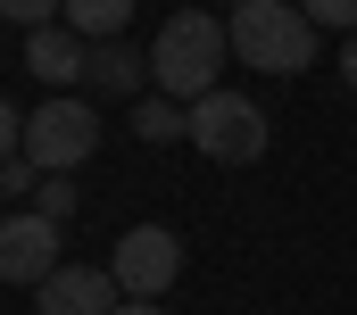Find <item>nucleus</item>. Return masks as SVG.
<instances>
[{
  "mask_svg": "<svg viewBox=\"0 0 357 315\" xmlns=\"http://www.w3.org/2000/svg\"><path fill=\"white\" fill-rule=\"evenodd\" d=\"M324 25L299 8V0H241L233 17H225V42H233V59H250V67H266V75H307L316 67V42Z\"/></svg>",
  "mask_w": 357,
  "mask_h": 315,
  "instance_id": "nucleus-1",
  "label": "nucleus"
},
{
  "mask_svg": "<svg viewBox=\"0 0 357 315\" xmlns=\"http://www.w3.org/2000/svg\"><path fill=\"white\" fill-rule=\"evenodd\" d=\"M225 25L208 17V8H183V17H167L158 25V42H150V83L167 91V100H208L216 91V75H225Z\"/></svg>",
  "mask_w": 357,
  "mask_h": 315,
  "instance_id": "nucleus-2",
  "label": "nucleus"
},
{
  "mask_svg": "<svg viewBox=\"0 0 357 315\" xmlns=\"http://www.w3.org/2000/svg\"><path fill=\"white\" fill-rule=\"evenodd\" d=\"M191 150L216 158V166H258L266 158V108L250 100V91H208V100H191Z\"/></svg>",
  "mask_w": 357,
  "mask_h": 315,
  "instance_id": "nucleus-3",
  "label": "nucleus"
},
{
  "mask_svg": "<svg viewBox=\"0 0 357 315\" xmlns=\"http://www.w3.org/2000/svg\"><path fill=\"white\" fill-rule=\"evenodd\" d=\"M91 150H100V116H91V100L50 91L42 108H25V158H33L42 174H67V166H84Z\"/></svg>",
  "mask_w": 357,
  "mask_h": 315,
  "instance_id": "nucleus-4",
  "label": "nucleus"
},
{
  "mask_svg": "<svg viewBox=\"0 0 357 315\" xmlns=\"http://www.w3.org/2000/svg\"><path fill=\"white\" fill-rule=\"evenodd\" d=\"M108 274H116L125 299H167V282L183 274V240L167 224H133V233L108 249Z\"/></svg>",
  "mask_w": 357,
  "mask_h": 315,
  "instance_id": "nucleus-5",
  "label": "nucleus"
},
{
  "mask_svg": "<svg viewBox=\"0 0 357 315\" xmlns=\"http://www.w3.org/2000/svg\"><path fill=\"white\" fill-rule=\"evenodd\" d=\"M59 266H67V257H59V224H50L42 208H17V216H0V282H25V291H42Z\"/></svg>",
  "mask_w": 357,
  "mask_h": 315,
  "instance_id": "nucleus-6",
  "label": "nucleus"
},
{
  "mask_svg": "<svg viewBox=\"0 0 357 315\" xmlns=\"http://www.w3.org/2000/svg\"><path fill=\"white\" fill-rule=\"evenodd\" d=\"M116 307H125V291L108 266H59L33 291V315H116Z\"/></svg>",
  "mask_w": 357,
  "mask_h": 315,
  "instance_id": "nucleus-7",
  "label": "nucleus"
},
{
  "mask_svg": "<svg viewBox=\"0 0 357 315\" xmlns=\"http://www.w3.org/2000/svg\"><path fill=\"white\" fill-rule=\"evenodd\" d=\"M84 59H91V42L75 25H33V33H25V67L50 83V91H75V83H84Z\"/></svg>",
  "mask_w": 357,
  "mask_h": 315,
  "instance_id": "nucleus-8",
  "label": "nucleus"
},
{
  "mask_svg": "<svg viewBox=\"0 0 357 315\" xmlns=\"http://www.w3.org/2000/svg\"><path fill=\"white\" fill-rule=\"evenodd\" d=\"M84 83L91 91H142V83H150V50H133L125 33H116V42H91Z\"/></svg>",
  "mask_w": 357,
  "mask_h": 315,
  "instance_id": "nucleus-9",
  "label": "nucleus"
},
{
  "mask_svg": "<svg viewBox=\"0 0 357 315\" xmlns=\"http://www.w3.org/2000/svg\"><path fill=\"white\" fill-rule=\"evenodd\" d=\"M133 141H150V150L158 141H191V108L167 100V91H142L133 100Z\"/></svg>",
  "mask_w": 357,
  "mask_h": 315,
  "instance_id": "nucleus-10",
  "label": "nucleus"
},
{
  "mask_svg": "<svg viewBox=\"0 0 357 315\" xmlns=\"http://www.w3.org/2000/svg\"><path fill=\"white\" fill-rule=\"evenodd\" d=\"M59 17H67V25H75L84 42H116V33L133 25V0H67Z\"/></svg>",
  "mask_w": 357,
  "mask_h": 315,
  "instance_id": "nucleus-11",
  "label": "nucleus"
},
{
  "mask_svg": "<svg viewBox=\"0 0 357 315\" xmlns=\"http://www.w3.org/2000/svg\"><path fill=\"white\" fill-rule=\"evenodd\" d=\"M25 208H42V216H50V224H67V216H75V183H67V174H42V183H33V199H25Z\"/></svg>",
  "mask_w": 357,
  "mask_h": 315,
  "instance_id": "nucleus-12",
  "label": "nucleus"
},
{
  "mask_svg": "<svg viewBox=\"0 0 357 315\" xmlns=\"http://www.w3.org/2000/svg\"><path fill=\"white\" fill-rule=\"evenodd\" d=\"M59 8L67 0H0V25H25L33 33V25H59Z\"/></svg>",
  "mask_w": 357,
  "mask_h": 315,
  "instance_id": "nucleus-13",
  "label": "nucleus"
},
{
  "mask_svg": "<svg viewBox=\"0 0 357 315\" xmlns=\"http://www.w3.org/2000/svg\"><path fill=\"white\" fill-rule=\"evenodd\" d=\"M25 150V116H17V108H8V100H0V166H8V158Z\"/></svg>",
  "mask_w": 357,
  "mask_h": 315,
  "instance_id": "nucleus-14",
  "label": "nucleus"
},
{
  "mask_svg": "<svg viewBox=\"0 0 357 315\" xmlns=\"http://www.w3.org/2000/svg\"><path fill=\"white\" fill-rule=\"evenodd\" d=\"M299 8H307L316 25H349V33H357V8H349V0H299Z\"/></svg>",
  "mask_w": 357,
  "mask_h": 315,
  "instance_id": "nucleus-15",
  "label": "nucleus"
},
{
  "mask_svg": "<svg viewBox=\"0 0 357 315\" xmlns=\"http://www.w3.org/2000/svg\"><path fill=\"white\" fill-rule=\"evenodd\" d=\"M341 83L357 91V33H349V50H341Z\"/></svg>",
  "mask_w": 357,
  "mask_h": 315,
  "instance_id": "nucleus-16",
  "label": "nucleus"
},
{
  "mask_svg": "<svg viewBox=\"0 0 357 315\" xmlns=\"http://www.w3.org/2000/svg\"><path fill=\"white\" fill-rule=\"evenodd\" d=\"M116 315H167V307H158V299H125Z\"/></svg>",
  "mask_w": 357,
  "mask_h": 315,
  "instance_id": "nucleus-17",
  "label": "nucleus"
},
{
  "mask_svg": "<svg viewBox=\"0 0 357 315\" xmlns=\"http://www.w3.org/2000/svg\"><path fill=\"white\" fill-rule=\"evenodd\" d=\"M0 199H8V174H0Z\"/></svg>",
  "mask_w": 357,
  "mask_h": 315,
  "instance_id": "nucleus-18",
  "label": "nucleus"
},
{
  "mask_svg": "<svg viewBox=\"0 0 357 315\" xmlns=\"http://www.w3.org/2000/svg\"><path fill=\"white\" fill-rule=\"evenodd\" d=\"M225 8H241V0H225Z\"/></svg>",
  "mask_w": 357,
  "mask_h": 315,
  "instance_id": "nucleus-19",
  "label": "nucleus"
},
{
  "mask_svg": "<svg viewBox=\"0 0 357 315\" xmlns=\"http://www.w3.org/2000/svg\"><path fill=\"white\" fill-rule=\"evenodd\" d=\"M349 8H357V0H349Z\"/></svg>",
  "mask_w": 357,
  "mask_h": 315,
  "instance_id": "nucleus-20",
  "label": "nucleus"
}]
</instances>
